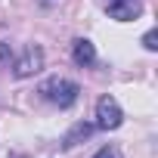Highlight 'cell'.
<instances>
[{
  "mask_svg": "<svg viewBox=\"0 0 158 158\" xmlns=\"http://www.w3.org/2000/svg\"><path fill=\"white\" fill-rule=\"evenodd\" d=\"M71 59L81 65V68H90L96 62V47L90 40H74V50H71Z\"/></svg>",
  "mask_w": 158,
  "mask_h": 158,
  "instance_id": "obj_5",
  "label": "cell"
},
{
  "mask_svg": "<svg viewBox=\"0 0 158 158\" xmlns=\"http://www.w3.org/2000/svg\"><path fill=\"white\" fill-rule=\"evenodd\" d=\"M90 133H93V124H74L71 133H65V146H74L77 139H87Z\"/></svg>",
  "mask_w": 158,
  "mask_h": 158,
  "instance_id": "obj_6",
  "label": "cell"
},
{
  "mask_svg": "<svg viewBox=\"0 0 158 158\" xmlns=\"http://www.w3.org/2000/svg\"><path fill=\"white\" fill-rule=\"evenodd\" d=\"M121 121H124V115H121L118 99L115 96H99V102H96V127L115 130V127H121Z\"/></svg>",
  "mask_w": 158,
  "mask_h": 158,
  "instance_id": "obj_2",
  "label": "cell"
},
{
  "mask_svg": "<svg viewBox=\"0 0 158 158\" xmlns=\"http://www.w3.org/2000/svg\"><path fill=\"white\" fill-rule=\"evenodd\" d=\"M143 44H146V50H158V31H149L143 37Z\"/></svg>",
  "mask_w": 158,
  "mask_h": 158,
  "instance_id": "obj_8",
  "label": "cell"
},
{
  "mask_svg": "<svg viewBox=\"0 0 158 158\" xmlns=\"http://www.w3.org/2000/svg\"><path fill=\"white\" fill-rule=\"evenodd\" d=\"M106 10H109L112 19L130 22V19H136L143 13V3H139V0H106Z\"/></svg>",
  "mask_w": 158,
  "mask_h": 158,
  "instance_id": "obj_3",
  "label": "cell"
},
{
  "mask_svg": "<svg viewBox=\"0 0 158 158\" xmlns=\"http://www.w3.org/2000/svg\"><path fill=\"white\" fill-rule=\"evenodd\" d=\"M93 158H121V149H118V146H102Z\"/></svg>",
  "mask_w": 158,
  "mask_h": 158,
  "instance_id": "obj_7",
  "label": "cell"
},
{
  "mask_svg": "<svg viewBox=\"0 0 158 158\" xmlns=\"http://www.w3.org/2000/svg\"><path fill=\"white\" fill-rule=\"evenodd\" d=\"M40 93L53 102V106H59V109H68L74 99H77V93H81V87H77L74 81H65V77H53V81H47L44 87H40Z\"/></svg>",
  "mask_w": 158,
  "mask_h": 158,
  "instance_id": "obj_1",
  "label": "cell"
},
{
  "mask_svg": "<svg viewBox=\"0 0 158 158\" xmlns=\"http://www.w3.org/2000/svg\"><path fill=\"white\" fill-rule=\"evenodd\" d=\"M40 65H44V53H40L37 47H28L25 56L16 62V77H28V74L40 71Z\"/></svg>",
  "mask_w": 158,
  "mask_h": 158,
  "instance_id": "obj_4",
  "label": "cell"
}]
</instances>
